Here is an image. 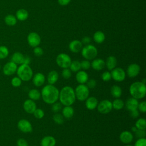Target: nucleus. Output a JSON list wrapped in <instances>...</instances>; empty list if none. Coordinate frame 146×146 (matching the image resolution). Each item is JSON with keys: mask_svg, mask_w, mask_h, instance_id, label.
Here are the masks:
<instances>
[{"mask_svg": "<svg viewBox=\"0 0 146 146\" xmlns=\"http://www.w3.org/2000/svg\"><path fill=\"white\" fill-rule=\"evenodd\" d=\"M134 146H146V139L145 137L139 138L135 142Z\"/></svg>", "mask_w": 146, "mask_h": 146, "instance_id": "obj_46", "label": "nucleus"}, {"mask_svg": "<svg viewBox=\"0 0 146 146\" xmlns=\"http://www.w3.org/2000/svg\"><path fill=\"white\" fill-rule=\"evenodd\" d=\"M81 68L83 70H88L91 67V62L88 60H83L80 62Z\"/></svg>", "mask_w": 146, "mask_h": 146, "instance_id": "obj_41", "label": "nucleus"}, {"mask_svg": "<svg viewBox=\"0 0 146 146\" xmlns=\"http://www.w3.org/2000/svg\"><path fill=\"white\" fill-rule=\"evenodd\" d=\"M105 61L100 58H95L91 63V67L96 71L102 70L105 67Z\"/></svg>", "mask_w": 146, "mask_h": 146, "instance_id": "obj_18", "label": "nucleus"}, {"mask_svg": "<svg viewBox=\"0 0 146 146\" xmlns=\"http://www.w3.org/2000/svg\"><path fill=\"white\" fill-rule=\"evenodd\" d=\"M105 65L109 71H111L114 68H115L117 65V59L114 56H109L106 59Z\"/></svg>", "mask_w": 146, "mask_h": 146, "instance_id": "obj_22", "label": "nucleus"}, {"mask_svg": "<svg viewBox=\"0 0 146 146\" xmlns=\"http://www.w3.org/2000/svg\"><path fill=\"white\" fill-rule=\"evenodd\" d=\"M1 65H0V70H1Z\"/></svg>", "mask_w": 146, "mask_h": 146, "instance_id": "obj_56", "label": "nucleus"}, {"mask_svg": "<svg viewBox=\"0 0 146 146\" xmlns=\"http://www.w3.org/2000/svg\"><path fill=\"white\" fill-rule=\"evenodd\" d=\"M140 71V66L137 63H132L127 67V74L129 78H135L139 75Z\"/></svg>", "mask_w": 146, "mask_h": 146, "instance_id": "obj_13", "label": "nucleus"}, {"mask_svg": "<svg viewBox=\"0 0 146 146\" xmlns=\"http://www.w3.org/2000/svg\"><path fill=\"white\" fill-rule=\"evenodd\" d=\"M137 128L135 127V126H134V127H132V128H131V130H132V132H133L134 133L137 131Z\"/></svg>", "mask_w": 146, "mask_h": 146, "instance_id": "obj_53", "label": "nucleus"}, {"mask_svg": "<svg viewBox=\"0 0 146 146\" xmlns=\"http://www.w3.org/2000/svg\"><path fill=\"white\" fill-rule=\"evenodd\" d=\"M86 84L89 89L94 88L96 86V82L94 79H90L87 80Z\"/></svg>", "mask_w": 146, "mask_h": 146, "instance_id": "obj_44", "label": "nucleus"}, {"mask_svg": "<svg viewBox=\"0 0 146 146\" xmlns=\"http://www.w3.org/2000/svg\"><path fill=\"white\" fill-rule=\"evenodd\" d=\"M137 110L139 112L142 113H145L146 112V102L143 101L140 103H139L137 106Z\"/></svg>", "mask_w": 146, "mask_h": 146, "instance_id": "obj_43", "label": "nucleus"}, {"mask_svg": "<svg viewBox=\"0 0 146 146\" xmlns=\"http://www.w3.org/2000/svg\"><path fill=\"white\" fill-rule=\"evenodd\" d=\"M83 47V44L81 41L78 39L72 40L68 45L70 50L74 53H78L81 51Z\"/></svg>", "mask_w": 146, "mask_h": 146, "instance_id": "obj_15", "label": "nucleus"}, {"mask_svg": "<svg viewBox=\"0 0 146 146\" xmlns=\"http://www.w3.org/2000/svg\"><path fill=\"white\" fill-rule=\"evenodd\" d=\"M111 78L114 80L120 82L123 81L126 76V73L124 70L120 67H115L111 70Z\"/></svg>", "mask_w": 146, "mask_h": 146, "instance_id": "obj_9", "label": "nucleus"}, {"mask_svg": "<svg viewBox=\"0 0 146 146\" xmlns=\"http://www.w3.org/2000/svg\"><path fill=\"white\" fill-rule=\"evenodd\" d=\"M31 62V59L29 56H25V59H24V62L23 64H29Z\"/></svg>", "mask_w": 146, "mask_h": 146, "instance_id": "obj_52", "label": "nucleus"}, {"mask_svg": "<svg viewBox=\"0 0 146 146\" xmlns=\"http://www.w3.org/2000/svg\"><path fill=\"white\" fill-rule=\"evenodd\" d=\"M58 99L64 106L73 104L76 99L75 91L73 88L68 86L63 87L59 91Z\"/></svg>", "mask_w": 146, "mask_h": 146, "instance_id": "obj_2", "label": "nucleus"}, {"mask_svg": "<svg viewBox=\"0 0 146 146\" xmlns=\"http://www.w3.org/2000/svg\"><path fill=\"white\" fill-rule=\"evenodd\" d=\"M129 93L132 98L141 99L145 96L146 86L141 82H135L129 86Z\"/></svg>", "mask_w": 146, "mask_h": 146, "instance_id": "obj_3", "label": "nucleus"}, {"mask_svg": "<svg viewBox=\"0 0 146 146\" xmlns=\"http://www.w3.org/2000/svg\"><path fill=\"white\" fill-rule=\"evenodd\" d=\"M28 96L30 99L34 101L38 100L40 98L41 94L39 91L36 89H31L28 93Z\"/></svg>", "mask_w": 146, "mask_h": 146, "instance_id": "obj_31", "label": "nucleus"}, {"mask_svg": "<svg viewBox=\"0 0 146 146\" xmlns=\"http://www.w3.org/2000/svg\"><path fill=\"white\" fill-rule=\"evenodd\" d=\"M70 70L72 72H76L80 70L81 69V66H80V62H79V60H73L71 61V63L69 67Z\"/></svg>", "mask_w": 146, "mask_h": 146, "instance_id": "obj_33", "label": "nucleus"}, {"mask_svg": "<svg viewBox=\"0 0 146 146\" xmlns=\"http://www.w3.org/2000/svg\"><path fill=\"white\" fill-rule=\"evenodd\" d=\"M111 94L115 98H119L122 94V90L121 87L117 85H113L110 90Z\"/></svg>", "mask_w": 146, "mask_h": 146, "instance_id": "obj_29", "label": "nucleus"}, {"mask_svg": "<svg viewBox=\"0 0 146 146\" xmlns=\"http://www.w3.org/2000/svg\"><path fill=\"white\" fill-rule=\"evenodd\" d=\"M33 83L36 87L42 86L45 82V76L41 72H37L32 78Z\"/></svg>", "mask_w": 146, "mask_h": 146, "instance_id": "obj_17", "label": "nucleus"}, {"mask_svg": "<svg viewBox=\"0 0 146 146\" xmlns=\"http://www.w3.org/2000/svg\"><path fill=\"white\" fill-rule=\"evenodd\" d=\"M33 146H35V145H33Z\"/></svg>", "mask_w": 146, "mask_h": 146, "instance_id": "obj_57", "label": "nucleus"}, {"mask_svg": "<svg viewBox=\"0 0 146 146\" xmlns=\"http://www.w3.org/2000/svg\"><path fill=\"white\" fill-rule=\"evenodd\" d=\"M141 82L142 83H143L144 84H145V79H144H144H143Z\"/></svg>", "mask_w": 146, "mask_h": 146, "instance_id": "obj_54", "label": "nucleus"}, {"mask_svg": "<svg viewBox=\"0 0 146 146\" xmlns=\"http://www.w3.org/2000/svg\"><path fill=\"white\" fill-rule=\"evenodd\" d=\"M136 137L139 138H143L145 137L146 132L145 129H137V131L135 132Z\"/></svg>", "mask_w": 146, "mask_h": 146, "instance_id": "obj_47", "label": "nucleus"}, {"mask_svg": "<svg viewBox=\"0 0 146 146\" xmlns=\"http://www.w3.org/2000/svg\"><path fill=\"white\" fill-rule=\"evenodd\" d=\"M62 115L64 118L70 119L71 118L74 113V110L71 106H66L62 108Z\"/></svg>", "mask_w": 146, "mask_h": 146, "instance_id": "obj_27", "label": "nucleus"}, {"mask_svg": "<svg viewBox=\"0 0 146 146\" xmlns=\"http://www.w3.org/2000/svg\"><path fill=\"white\" fill-rule=\"evenodd\" d=\"M34 48L33 50V52L35 56H40L43 54V50L40 47L36 46Z\"/></svg>", "mask_w": 146, "mask_h": 146, "instance_id": "obj_45", "label": "nucleus"}, {"mask_svg": "<svg viewBox=\"0 0 146 146\" xmlns=\"http://www.w3.org/2000/svg\"><path fill=\"white\" fill-rule=\"evenodd\" d=\"M52 119L55 123L58 124H62L64 122V117L60 113H55L52 117Z\"/></svg>", "mask_w": 146, "mask_h": 146, "instance_id": "obj_36", "label": "nucleus"}, {"mask_svg": "<svg viewBox=\"0 0 146 146\" xmlns=\"http://www.w3.org/2000/svg\"><path fill=\"white\" fill-rule=\"evenodd\" d=\"M90 42H91V38L89 36H84L82 38L81 40V42L82 43L83 45L84 44V46L89 44Z\"/></svg>", "mask_w": 146, "mask_h": 146, "instance_id": "obj_50", "label": "nucleus"}, {"mask_svg": "<svg viewBox=\"0 0 146 146\" xmlns=\"http://www.w3.org/2000/svg\"><path fill=\"white\" fill-rule=\"evenodd\" d=\"M82 56L86 60H92L95 59L98 55V50L96 47L92 44L85 45L81 50Z\"/></svg>", "mask_w": 146, "mask_h": 146, "instance_id": "obj_5", "label": "nucleus"}, {"mask_svg": "<svg viewBox=\"0 0 146 146\" xmlns=\"http://www.w3.org/2000/svg\"><path fill=\"white\" fill-rule=\"evenodd\" d=\"M105 34L102 31H96L93 35L94 40L98 44L102 43L105 40Z\"/></svg>", "mask_w": 146, "mask_h": 146, "instance_id": "obj_28", "label": "nucleus"}, {"mask_svg": "<svg viewBox=\"0 0 146 146\" xmlns=\"http://www.w3.org/2000/svg\"><path fill=\"white\" fill-rule=\"evenodd\" d=\"M75 76L76 80L79 84H85L88 80V75L84 70H79L76 72Z\"/></svg>", "mask_w": 146, "mask_h": 146, "instance_id": "obj_21", "label": "nucleus"}, {"mask_svg": "<svg viewBox=\"0 0 146 146\" xmlns=\"http://www.w3.org/2000/svg\"><path fill=\"white\" fill-rule=\"evenodd\" d=\"M58 3L61 6H67L70 3L71 0H57Z\"/></svg>", "mask_w": 146, "mask_h": 146, "instance_id": "obj_51", "label": "nucleus"}, {"mask_svg": "<svg viewBox=\"0 0 146 146\" xmlns=\"http://www.w3.org/2000/svg\"><path fill=\"white\" fill-rule=\"evenodd\" d=\"M129 114H130V116L132 117L137 118L139 116V111L137 109V110H133V111H129Z\"/></svg>", "mask_w": 146, "mask_h": 146, "instance_id": "obj_49", "label": "nucleus"}, {"mask_svg": "<svg viewBox=\"0 0 146 146\" xmlns=\"http://www.w3.org/2000/svg\"><path fill=\"white\" fill-rule=\"evenodd\" d=\"M137 129H145L146 120L144 118H140L137 120L135 125Z\"/></svg>", "mask_w": 146, "mask_h": 146, "instance_id": "obj_34", "label": "nucleus"}, {"mask_svg": "<svg viewBox=\"0 0 146 146\" xmlns=\"http://www.w3.org/2000/svg\"><path fill=\"white\" fill-rule=\"evenodd\" d=\"M15 17L20 21H26L29 17V13L25 9H20L16 11Z\"/></svg>", "mask_w": 146, "mask_h": 146, "instance_id": "obj_26", "label": "nucleus"}, {"mask_svg": "<svg viewBox=\"0 0 146 146\" xmlns=\"http://www.w3.org/2000/svg\"><path fill=\"white\" fill-rule=\"evenodd\" d=\"M74 91L76 99L79 101H84L89 96L90 90L85 84H79Z\"/></svg>", "mask_w": 146, "mask_h": 146, "instance_id": "obj_6", "label": "nucleus"}, {"mask_svg": "<svg viewBox=\"0 0 146 146\" xmlns=\"http://www.w3.org/2000/svg\"><path fill=\"white\" fill-rule=\"evenodd\" d=\"M18 129L23 133H29L33 131V127L31 123L27 119H22L18 121L17 124Z\"/></svg>", "mask_w": 146, "mask_h": 146, "instance_id": "obj_11", "label": "nucleus"}, {"mask_svg": "<svg viewBox=\"0 0 146 146\" xmlns=\"http://www.w3.org/2000/svg\"><path fill=\"white\" fill-rule=\"evenodd\" d=\"M98 103V99L94 96H88L85 100V106L89 110H93L95 109L97 107Z\"/></svg>", "mask_w": 146, "mask_h": 146, "instance_id": "obj_19", "label": "nucleus"}, {"mask_svg": "<svg viewBox=\"0 0 146 146\" xmlns=\"http://www.w3.org/2000/svg\"><path fill=\"white\" fill-rule=\"evenodd\" d=\"M112 108L116 110H120L124 106V102L119 98H116L112 102Z\"/></svg>", "mask_w": 146, "mask_h": 146, "instance_id": "obj_32", "label": "nucleus"}, {"mask_svg": "<svg viewBox=\"0 0 146 146\" xmlns=\"http://www.w3.org/2000/svg\"><path fill=\"white\" fill-rule=\"evenodd\" d=\"M96 108L100 113H108L112 110V102L108 100H103L100 102L98 103Z\"/></svg>", "mask_w": 146, "mask_h": 146, "instance_id": "obj_8", "label": "nucleus"}, {"mask_svg": "<svg viewBox=\"0 0 146 146\" xmlns=\"http://www.w3.org/2000/svg\"><path fill=\"white\" fill-rule=\"evenodd\" d=\"M62 108V104L58 102H56L52 104L51 110L54 113H58Z\"/></svg>", "mask_w": 146, "mask_h": 146, "instance_id": "obj_37", "label": "nucleus"}, {"mask_svg": "<svg viewBox=\"0 0 146 146\" xmlns=\"http://www.w3.org/2000/svg\"><path fill=\"white\" fill-rule=\"evenodd\" d=\"M56 140L52 136H46L42 138L40 141L41 146H55Z\"/></svg>", "mask_w": 146, "mask_h": 146, "instance_id": "obj_23", "label": "nucleus"}, {"mask_svg": "<svg viewBox=\"0 0 146 146\" xmlns=\"http://www.w3.org/2000/svg\"><path fill=\"white\" fill-rule=\"evenodd\" d=\"M138 104H139V102L137 99L131 97V98H129L126 100L125 105L126 108L129 111H133L137 109Z\"/></svg>", "mask_w": 146, "mask_h": 146, "instance_id": "obj_20", "label": "nucleus"}, {"mask_svg": "<svg viewBox=\"0 0 146 146\" xmlns=\"http://www.w3.org/2000/svg\"><path fill=\"white\" fill-rule=\"evenodd\" d=\"M25 55L20 52H15L11 56V61L17 64H23Z\"/></svg>", "mask_w": 146, "mask_h": 146, "instance_id": "obj_24", "label": "nucleus"}, {"mask_svg": "<svg viewBox=\"0 0 146 146\" xmlns=\"http://www.w3.org/2000/svg\"><path fill=\"white\" fill-rule=\"evenodd\" d=\"M17 74L22 81L28 82L30 80L33 76V71L29 64H22L17 68Z\"/></svg>", "mask_w": 146, "mask_h": 146, "instance_id": "obj_4", "label": "nucleus"}, {"mask_svg": "<svg viewBox=\"0 0 146 146\" xmlns=\"http://www.w3.org/2000/svg\"><path fill=\"white\" fill-rule=\"evenodd\" d=\"M5 23L10 26H13L17 23V19L16 17L13 14H8L5 17Z\"/></svg>", "mask_w": 146, "mask_h": 146, "instance_id": "obj_30", "label": "nucleus"}, {"mask_svg": "<svg viewBox=\"0 0 146 146\" xmlns=\"http://www.w3.org/2000/svg\"><path fill=\"white\" fill-rule=\"evenodd\" d=\"M27 141L23 138H20L17 141V146H28Z\"/></svg>", "mask_w": 146, "mask_h": 146, "instance_id": "obj_48", "label": "nucleus"}, {"mask_svg": "<svg viewBox=\"0 0 146 146\" xmlns=\"http://www.w3.org/2000/svg\"><path fill=\"white\" fill-rule=\"evenodd\" d=\"M40 94L44 103L52 104L58 100L59 91L55 86L48 84L43 87Z\"/></svg>", "mask_w": 146, "mask_h": 146, "instance_id": "obj_1", "label": "nucleus"}, {"mask_svg": "<svg viewBox=\"0 0 146 146\" xmlns=\"http://www.w3.org/2000/svg\"><path fill=\"white\" fill-rule=\"evenodd\" d=\"M33 114L35 117L38 119H40L43 118L44 116V112L43 110L40 108H36L34 112H33Z\"/></svg>", "mask_w": 146, "mask_h": 146, "instance_id": "obj_38", "label": "nucleus"}, {"mask_svg": "<svg viewBox=\"0 0 146 146\" xmlns=\"http://www.w3.org/2000/svg\"><path fill=\"white\" fill-rule=\"evenodd\" d=\"M102 79L103 81L104 82H108L109 80H111V72L110 71H104L102 74Z\"/></svg>", "mask_w": 146, "mask_h": 146, "instance_id": "obj_42", "label": "nucleus"}, {"mask_svg": "<svg viewBox=\"0 0 146 146\" xmlns=\"http://www.w3.org/2000/svg\"><path fill=\"white\" fill-rule=\"evenodd\" d=\"M28 44L32 47L38 46L41 42L40 35L36 32H31L27 37Z\"/></svg>", "mask_w": 146, "mask_h": 146, "instance_id": "obj_10", "label": "nucleus"}, {"mask_svg": "<svg viewBox=\"0 0 146 146\" xmlns=\"http://www.w3.org/2000/svg\"><path fill=\"white\" fill-rule=\"evenodd\" d=\"M72 75V71L70 70L69 68H63V70L62 71V75L63 78L65 79H68L70 78Z\"/></svg>", "mask_w": 146, "mask_h": 146, "instance_id": "obj_40", "label": "nucleus"}, {"mask_svg": "<svg viewBox=\"0 0 146 146\" xmlns=\"http://www.w3.org/2000/svg\"><path fill=\"white\" fill-rule=\"evenodd\" d=\"M124 146H133V145H129V144H127V145H125Z\"/></svg>", "mask_w": 146, "mask_h": 146, "instance_id": "obj_55", "label": "nucleus"}, {"mask_svg": "<svg viewBox=\"0 0 146 146\" xmlns=\"http://www.w3.org/2000/svg\"><path fill=\"white\" fill-rule=\"evenodd\" d=\"M18 66L17 64L12 61L6 63L3 67V72L5 75L10 76L14 74L17 72Z\"/></svg>", "mask_w": 146, "mask_h": 146, "instance_id": "obj_12", "label": "nucleus"}, {"mask_svg": "<svg viewBox=\"0 0 146 146\" xmlns=\"http://www.w3.org/2000/svg\"><path fill=\"white\" fill-rule=\"evenodd\" d=\"M22 82V80L18 76H15L12 78L11 80V84L14 87H18L21 86Z\"/></svg>", "mask_w": 146, "mask_h": 146, "instance_id": "obj_39", "label": "nucleus"}, {"mask_svg": "<svg viewBox=\"0 0 146 146\" xmlns=\"http://www.w3.org/2000/svg\"><path fill=\"white\" fill-rule=\"evenodd\" d=\"M23 108L25 112L28 113H33L36 108V105L35 102L30 99L26 100L23 104Z\"/></svg>", "mask_w": 146, "mask_h": 146, "instance_id": "obj_14", "label": "nucleus"}, {"mask_svg": "<svg viewBox=\"0 0 146 146\" xmlns=\"http://www.w3.org/2000/svg\"><path fill=\"white\" fill-rule=\"evenodd\" d=\"M70 56L66 53H60L56 58V63L57 65L62 68H69L71 63Z\"/></svg>", "mask_w": 146, "mask_h": 146, "instance_id": "obj_7", "label": "nucleus"}, {"mask_svg": "<svg viewBox=\"0 0 146 146\" xmlns=\"http://www.w3.org/2000/svg\"><path fill=\"white\" fill-rule=\"evenodd\" d=\"M9 54L8 48L5 46H0V59H3L7 57Z\"/></svg>", "mask_w": 146, "mask_h": 146, "instance_id": "obj_35", "label": "nucleus"}, {"mask_svg": "<svg viewBox=\"0 0 146 146\" xmlns=\"http://www.w3.org/2000/svg\"><path fill=\"white\" fill-rule=\"evenodd\" d=\"M119 139L123 143L128 144L132 141L133 139V136L131 132L128 131H124L120 134Z\"/></svg>", "mask_w": 146, "mask_h": 146, "instance_id": "obj_16", "label": "nucleus"}, {"mask_svg": "<svg viewBox=\"0 0 146 146\" xmlns=\"http://www.w3.org/2000/svg\"><path fill=\"white\" fill-rule=\"evenodd\" d=\"M59 79V74L55 70H52L50 71L47 75V80L50 84L54 85L58 81Z\"/></svg>", "mask_w": 146, "mask_h": 146, "instance_id": "obj_25", "label": "nucleus"}]
</instances>
